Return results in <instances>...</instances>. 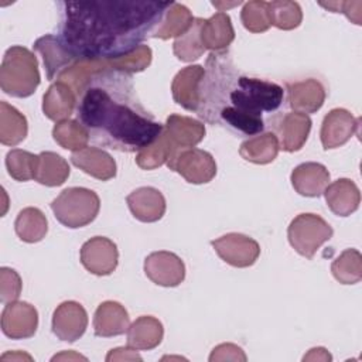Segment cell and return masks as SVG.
<instances>
[{"mask_svg": "<svg viewBox=\"0 0 362 362\" xmlns=\"http://www.w3.org/2000/svg\"><path fill=\"white\" fill-rule=\"evenodd\" d=\"M204 75L205 68L202 65H188L178 71L171 83V93L175 103L187 110L197 112Z\"/></svg>", "mask_w": 362, "mask_h": 362, "instance_id": "17", "label": "cell"}, {"mask_svg": "<svg viewBox=\"0 0 362 362\" xmlns=\"http://www.w3.org/2000/svg\"><path fill=\"white\" fill-rule=\"evenodd\" d=\"M76 107V92L64 81L54 82L42 98V112L54 122L68 119Z\"/></svg>", "mask_w": 362, "mask_h": 362, "instance_id": "23", "label": "cell"}, {"mask_svg": "<svg viewBox=\"0 0 362 362\" xmlns=\"http://www.w3.org/2000/svg\"><path fill=\"white\" fill-rule=\"evenodd\" d=\"M218 256L233 267H249L255 264L260 256L259 243L242 233L230 232L218 239L211 240Z\"/></svg>", "mask_w": 362, "mask_h": 362, "instance_id": "8", "label": "cell"}, {"mask_svg": "<svg viewBox=\"0 0 362 362\" xmlns=\"http://www.w3.org/2000/svg\"><path fill=\"white\" fill-rule=\"evenodd\" d=\"M68 161L54 151H42L38 154L34 180L45 187L62 185L69 177Z\"/></svg>", "mask_w": 362, "mask_h": 362, "instance_id": "28", "label": "cell"}, {"mask_svg": "<svg viewBox=\"0 0 362 362\" xmlns=\"http://www.w3.org/2000/svg\"><path fill=\"white\" fill-rule=\"evenodd\" d=\"M201 42L205 49L212 52L225 51L235 38V30L230 17L226 13H216L212 17L202 20Z\"/></svg>", "mask_w": 362, "mask_h": 362, "instance_id": "25", "label": "cell"}, {"mask_svg": "<svg viewBox=\"0 0 362 362\" xmlns=\"http://www.w3.org/2000/svg\"><path fill=\"white\" fill-rule=\"evenodd\" d=\"M164 132L180 151L184 148L195 147L202 141L205 137V124L188 116L170 115L165 120Z\"/></svg>", "mask_w": 362, "mask_h": 362, "instance_id": "22", "label": "cell"}, {"mask_svg": "<svg viewBox=\"0 0 362 362\" xmlns=\"http://www.w3.org/2000/svg\"><path fill=\"white\" fill-rule=\"evenodd\" d=\"M267 11L270 25H274L280 30H294L303 21V11L297 1H267Z\"/></svg>", "mask_w": 362, "mask_h": 362, "instance_id": "34", "label": "cell"}, {"mask_svg": "<svg viewBox=\"0 0 362 362\" xmlns=\"http://www.w3.org/2000/svg\"><path fill=\"white\" fill-rule=\"evenodd\" d=\"M144 273L157 286L177 287L185 279V266L175 253L158 250L146 257Z\"/></svg>", "mask_w": 362, "mask_h": 362, "instance_id": "12", "label": "cell"}, {"mask_svg": "<svg viewBox=\"0 0 362 362\" xmlns=\"http://www.w3.org/2000/svg\"><path fill=\"white\" fill-rule=\"evenodd\" d=\"M194 18L195 17H192L191 11L184 4L173 1L151 37L161 40H168L173 37L178 38L188 31L194 23Z\"/></svg>", "mask_w": 362, "mask_h": 362, "instance_id": "30", "label": "cell"}, {"mask_svg": "<svg viewBox=\"0 0 362 362\" xmlns=\"http://www.w3.org/2000/svg\"><path fill=\"white\" fill-rule=\"evenodd\" d=\"M322 194L328 208L338 216H349L361 204L359 188L349 178H339L328 184Z\"/></svg>", "mask_w": 362, "mask_h": 362, "instance_id": "24", "label": "cell"}, {"mask_svg": "<svg viewBox=\"0 0 362 362\" xmlns=\"http://www.w3.org/2000/svg\"><path fill=\"white\" fill-rule=\"evenodd\" d=\"M14 229L23 242L37 243L45 238L48 222L45 215L38 208L28 206L18 212L14 222Z\"/></svg>", "mask_w": 362, "mask_h": 362, "instance_id": "31", "label": "cell"}, {"mask_svg": "<svg viewBox=\"0 0 362 362\" xmlns=\"http://www.w3.org/2000/svg\"><path fill=\"white\" fill-rule=\"evenodd\" d=\"M88 327V314L76 301L61 303L52 314V332L65 342L79 339Z\"/></svg>", "mask_w": 362, "mask_h": 362, "instance_id": "14", "label": "cell"}, {"mask_svg": "<svg viewBox=\"0 0 362 362\" xmlns=\"http://www.w3.org/2000/svg\"><path fill=\"white\" fill-rule=\"evenodd\" d=\"M332 276L342 284L362 280V256L356 249H345L331 264Z\"/></svg>", "mask_w": 362, "mask_h": 362, "instance_id": "35", "label": "cell"}, {"mask_svg": "<svg viewBox=\"0 0 362 362\" xmlns=\"http://www.w3.org/2000/svg\"><path fill=\"white\" fill-rule=\"evenodd\" d=\"M167 167L189 184H206L216 175V163L212 154L195 147L180 150L167 163Z\"/></svg>", "mask_w": 362, "mask_h": 362, "instance_id": "7", "label": "cell"}, {"mask_svg": "<svg viewBox=\"0 0 362 362\" xmlns=\"http://www.w3.org/2000/svg\"><path fill=\"white\" fill-rule=\"evenodd\" d=\"M28 133L25 116L6 100L0 102V141L4 146L20 144Z\"/></svg>", "mask_w": 362, "mask_h": 362, "instance_id": "29", "label": "cell"}, {"mask_svg": "<svg viewBox=\"0 0 362 362\" xmlns=\"http://www.w3.org/2000/svg\"><path fill=\"white\" fill-rule=\"evenodd\" d=\"M37 160L38 154H33L21 148H13L6 156L7 173L11 178L20 182L33 180L35 175Z\"/></svg>", "mask_w": 362, "mask_h": 362, "instance_id": "37", "label": "cell"}, {"mask_svg": "<svg viewBox=\"0 0 362 362\" xmlns=\"http://www.w3.org/2000/svg\"><path fill=\"white\" fill-rule=\"evenodd\" d=\"M130 327L126 308L117 301H103L93 315V331L96 337L110 338L123 335Z\"/></svg>", "mask_w": 362, "mask_h": 362, "instance_id": "20", "label": "cell"}, {"mask_svg": "<svg viewBox=\"0 0 362 362\" xmlns=\"http://www.w3.org/2000/svg\"><path fill=\"white\" fill-rule=\"evenodd\" d=\"M130 212L140 222H157L165 212L164 195L153 187H140L126 198Z\"/></svg>", "mask_w": 362, "mask_h": 362, "instance_id": "18", "label": "cell"}, {"mask_svg": "<svg viewBox=\"0 0 362 362\" xmlns=\"http://www.w3.org/2000/svg\"><path fill=\"white\" fill-rule=\"evenodd\" d=\"M52 137L62 148L71 151H78L88 147L90 140L88 130L78 120L71 119L55 123L52 129Z\"/></svg>", "mask_w": 362, "mask_h": 362, "instance_id": "33", "label": "cell"}, {"mask_svg": "<svg viewBox=\"0 0 362 362\" xmlns=\"http://www.w3.org/2000/svg\"><path fill=\"white\" fill-rule=\"evenodd\" d=\"M209 361H246V355L243 349L235 344H221L212 349Z\"/></svg>", "mask_w": 362, "mask_h": 362, "instance_id": "40", "label": "cell"}, {"mask_svg": "<svg viewBox=\"0 0 362 362\" xmlns=\"http://www.w3.org/2000/svg\"><path fill=\"white\" fill-rule=\"evenodd\" d=\"M37 57L25 47L13 45L3 57L0 88L13 98H28L40 85Z\"/></svg>", "mask_w": 362, "mask_h": 362, "instance_id": "4", "label": "cell"}, {"mask_svg": "<svg viewBox=\"0 0 362 362\" xmlns=\"http://www.w3.org/2000/svg\"><path fill=\"white\" fill-rule=\"evenodd\" d=\"M331 359L332 356L329 355V352L321 346L310 349V352L303 358V361H331Z\"/></svg>", "mask_w": 362, "mask_h": 362, "instance_id": "43", "label": "cell"}, {"mask_svg": "<svg viewBox=\"0 0 362 362\" xmlns=\"http://www.w3.org/2000/svg\"><path fill=\"white\" fill-rule=\"evenodd\" d=\"M359 124L361 119L346 109L337 107L329 110L322 120L320 132L324 150L344 146L354 134H359Z\"/></svg>", "mask_w": 362, "mask_h": 362, "instance_id": "11", "label": "cell"}, {"mask_svg": "<svg viewBox=\"0 0 362 362\" xmlns=\"http://www.w3.org/2000/svg\"><path fill=\"white\" fill-rule=\"evenodd\" d=\"M240 20L243 27L250 33L257 34L267 31L272 27L269 20L267 1L255 0L245 3L240 11Z\"/></svg>", "mask_w": 362, "mask_h": 362, "instance_id": "38", "label": "cell"}, {"mask_svg": "<svg viewBox=\"0 0 362 362\" xmlns=\"http://www.w3.org/2000/svg\"><path fill=\"white\" fill-rule=\"evenodd\" d=\"M51 209L59 223L76 229L95 221L100 209V199L92 189L71 187L51 202Z\"/></svg>", "mask_w": 362, "mask_h": 362, "instance_id": "5", "label": "cell"}, {"mask_svg": "<svg viewBox=\"0 0 362 362\" xmlns=\"http://www.w3.org/2000/svg\"><path fill=\"white\" fill-rule=\"evenodd\" d=\"M38 327V313L27 301H13L1 311V331L11 339L31 338Z\"/></svg>", "mask_w": 362, "mask_h": 362, "instance_id": "13", "label": "cell"}, {"mask_svg": "<svg viewBox=\"0 0 362 362\" xmlns=\"http://www.w3.org/2000/svg\"><path fill=\"white\" fill-rule=\"evenodd\" d=\"M126 334L129 346L137 351H150L160 345L164 335V328L156 317L141 315L130 324Z\"/></svg>", "mask_w": 362, "mask_h": 362, "instance_id": "26", "label": "cell"}, {"mask_svg": "<svg viewBox=\"0 0 362 362\" xmlns=\"http://www.w3.org/2000/svg\"><path fill=\"white\" fill-rule=\"evenodd\" d=\"M34 49L42 57L48 81L59 79L65 71L78 62V59L62 44L59 37L52 34L40 37L34 42Z\"/></svg>", "mask_w": 362, "mask_h": 362, "instance_id": "15", "label": "cell"}, {"mask_svg": "<svg viewBox=\"0 0 362 362\" xmlns=\"http://www.w3.org/2000/svg\"><path fill=\"white\" fill-rule=\"evenodd\" d=\"M272 126L280 148L287 153H294L305 144L311 130V119L305 113L290 112L273 117Z\"/></svg>", "mask_w": 362, "mask_h": 362, "instance_id": "10", "label": "cell"}, {"mask_svg": "<svg viewBox=\"0 0 362 362\" xmlns=\"http://www.w3.org/2000/svg\"><path fill=\"white\" fill-rule=\"evenodd\" d=\"M361 1H334V3H320V6L331 10L332 13H344L355 24L361 25V8H355Z\"/></svg>", "mask_w": 362, "mask_h": 362, "instance_id": "41", "label": "cell"}, {"mask_svg": "<svg viewBox=\"0 0 362 362\" xmlns=\"http://www.w3.org/2000/svg\"><path fill=\"white\" fill-rule=\"evenodd\" d=\"M177 153L178 150L171 143L163 127L160 136L151 144L146 146L137 153L136 163L141 170H154L163 164H167Z\"/></svg>", "mask_w": 362, "mask_h": 362, "instance_id": "32", "label": "cell"}, {"mask_svg": "<svg viewBox=\"0 0 362 362\" xmlns=\"http://www.w3.org/2000/svg\"><path fill=\"white\" fill-rule=\"evenodd\" d=\"M204 68L195 113L209 124L252 137L264 130L263 113L277 112L284 102L283 86L242 74L226 49L211 52Z\"/></svg>", "mask_w": 362, "mask_h": 362, "instance_id": "3", "label": "cell"}, {"mask_svg": "<svg viewBox=\"0 0 362 362\" xmlns=\"http://www.w3.org/2000/svg\"><path fill=\"white\" fill-rule=\"evenodd\" d=\"M202 20L204 18H199V17L194 18V23L188 28V31L185 34H182L181 37L175 38V41L173 44V49H174L175 57L180 61L192 62V61L198 59L206 51L201 42V35H199Z\"/></svg>", "mask_w": 362, "mask_h": 362, "instance_id": "36", "label": "cell"}, {"mask_svg": "<svg viewBox=\"0 0 362 362\" xmlns=\"http://www.w3.org/2000/svg\"><path fill=\"white\" fill-rule=\"evenodd\" d=\"M8 358H10L11 361H14V359H28V361H31V359H33L30 355L23 354V352H11V354H4V355L1 356L3 361L8 359Z\"/></svg>", "mask_w": 362, "mask_h": 362, "instance_id": "45", "label": "cell"}, {"mask_svg": "<svg viewBox=\"0 0 362 362\" xmlns=\"http://www.w3.org/2000/svg\"><path fill=\"white\" fill-rule=\"evenodd\" d=\"M71 163L88 175L100 181L115 178L117 170L113 157L107 151L98 147H85L74 151L71 156Z\"/></svg>", "mask_w": 362, "mask_h": 362, "instance_id": "19", "label": "cell"}, {"mask_svg": "<svg viewBox=\"0 0 362 362\" xmlns=\"http://www.w3.org/2000/svg\"><path fill=\"white\" fill-rule=\"evenodd\" d=\"M75 115L95 144L123 153L140 151L164 127L140 103L132 74L117 68L88 74L76 88Z\"/></svg>", "mask_w": 362, "mask_h": 362, "instance_id": "2", "label": "cell"}, {"mask_svg": "<svg viewBox=\"0 0 362 362\" xmlns=\"http://www.w3.org/2000/svg\"><path fill=\"white\" fill-rule=\"evenodd\" d=\"M173 1H61L59 40L78 61H110L151 37Z\"/></svg>", "mask_w": 362, "mask_h": 362, "instance_id": "1", "label": "cell"}, {"mask_svg": "<svg viewBox=\"0 0 362 362\" xmlns=\"http://www.w3.org/2000/svg\"><path fill=\"white\" fill-rule=\"evenodd\" d=\"M117 262V246L109 238H90L81 247V263L92 274L107 276L115 272Z\"/></svg>", "mask_w": 362, "mask_h": 362, "instance_id": "9", "label": "cell"}, {"mask_svg": "<svg viewBox=\"0 0 362 362\" xmlns=\"http://www.w3.org/2000/svg\"><path fill=\"white\" fill-rule=\"evenodd\" d=\"M57 359H82V361H86L85 356H82L79 354H74V352H64V354L52 356V361H57Z\"/></svg>", "mask_w": 362, "mask_h": 362, "instance_id": "44", "label": "cell"}, {"mask_svg": "<svg viewBox=\"0 0 362 362\" xmlns=\"http://www.w3.org/2000/svg\"><path fill=\"white\" fill-rule=\"evenodd\" d=\"M291 185L303 197H320L329 184V171L320 163H303L290 175Z\"/></svg>", "mask_w": 362, "mask_h": 362, "instance_id": "21", "label": "cell"}, {"mask_svg": "<svg viewBox=\"0 0 362 362\" xmlns=\"http://www.w3.org/2000/svg\"><path fill=\"white\" fill-rule=\"evenodd\" d=\"M106 361H141V356L137 354V349L132 346H124V348H115L106 355Z\"/></svg>", "mask_w": 362, "mask_h": 362, "instance_id": "42", "label": "cell"}, {"mask_svg": "<svg viewBox=\"0 0 362 362\" xmlns=\"http://www.w3.org/2000/svg\"><path fill=\"white\" fill-rule=\"evenodd\" d=\"M23 283L20 274L10 267L0 269V301L8 304L16 301L21 294Z\"/></svg>", "mask_w": 362, "mask_h": 362, "instance_id": "39", "label": "cell"}, {"mask_svg": "<svg viewBox=\"0 0 362 362\" xmlns=\"http://www.w3.org/2000/svg\"><path fill=\"white\" fill-rule=\"evenodd\" d=\"M239 4H242V1H235V3H230V4H229V3H226V4H225V3H219V1H212V6H215V7L221 8L219 11H222V10H223V7H226V8H228V7H233V6H239Z\"/></svg>", "mask_w": 362, "mask_h": 362, "instance_id": "46", "label": "cell"}, {"mask_svg": "<svg viewBox=\"0 0 362 362\" xmlns=\"http://www.w3.org/2000/svg\"><path fill=\"white\" fill-rule=\"evenodd\" d=\"M280 146L273 132L260 133L249 137L240 144L239 154L243 160L253 164H269L279 154Z\"/></svg>", "mask_w": 362, "mask_h": 362, "instance_id": "27", "label": "cell"}, {"mask_svg": "<svg viewBox=\"0 0 362 362\" xmlns=\"http://www.w3.org/2000/svg\"><path fill=\"white\" fill-rule=\"evenodd\" d=\"M332 233L331 225L315 214H300L287 228L291 247L307 259H313L315 252L332 238Z\"/></svg>", "mask_w": 362, "mask_h": 362, "instance_id": "6", "label": "cell"}, {"mask_svg": "<svg viewBox=\"0 0 362 362\" xmlns=\"http://www.w3.org/2000/svg\"><path fill=\"white\" fill-rule=\"evenodd\" d=\"M287 102L293 112L315 113L325 102V86L315 78H308L297 82H287Z\"/></svg>", "mask_w": 362, "mask_h": 362, "instance_id": "16", "label": "cell"}]
</instances>
